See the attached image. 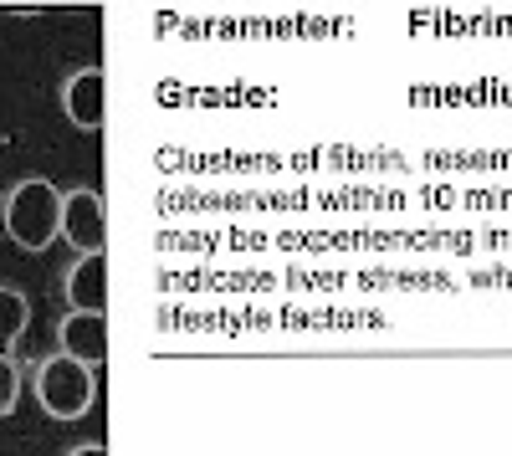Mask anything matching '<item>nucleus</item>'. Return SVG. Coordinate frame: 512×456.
<instances>
[{
  "instance_id": "1",
  "label": "nucleus",
  "mask_w": 512,
  "mask_h": 456,
  "mask_svg": "<svg viewBox=\"0 0 512 456\" xmlns=\"http://www.w3.org/2000/svg\"><path fill=\"white\" fill-rule=\"evenodd\" d=\"M272 252L287 257H338V252H359V257H472L482 252L477 231H369V226H338V231H277L272 236Z\"/></svg>"
},
{
  "instance_id": "2",
  "label": "nucleus",
  "mask_w": 512,
  "mask_h": 456,
  "mask_svg": "<svg viewBox=\"0 0 512 456\" xmlns=\"http://www.w3.org/2000/svg\"><path fill=\"white\" fill-rule=\"evenodd\" d=\"M0 221H6V236L21 246V252H47V246L62 236V190L52 180H41V175H26L21 185L6 190Z\"/></svg>"
},
{
  "instance_id": "3",
  "label": "nucleus",
  "mask_w": 512,
  "mask_h": 456,
  "mask_svg": "<svg viewBox=\"0 0 512 456\" xmlns=\"http://www.w3.org/2000/svg\"><path fill=\"white\" fill-rule=\"evenodd\" d=\"M36 405L47 410L52 421H82L98 400V369L77 364L67 354H52L36 364Z\"/></svg>"
},
{
  "instance_id": "4",
  "label": "nucleus",
  "mask_w": 512,
  "mask_h": 456,
  "mask_svg": "<svg viewBox=\"0 0 512 456\" xmlns=\"http://www.w3.org/2000/svg\"><path fill=\"white\" fill-rule=\"evenodd\" d=\"M410 159L390 149H303L287 154V175H405Z\"/></svg>"
},
{
  "instance_id": "5",
  "label": "nucleus",
  "mask_w": 512,
  "mask_h": 456,
  "mask_svg": "<svg viewBox=\"0 0 512 456\" xmlns=\"http://www.w3.org/2000/svg\"><path fill=\"white\" fill-rule=\"evenodd\" d=\"M62 241L77 257H103L108 252V205L98 190L77 185L62 195Z\"/></svg>"
},
{
  "instance_id": "6",
  "label": "nucleus",
  "mask_w": 512,
  "mask_h": 456,
  "mask_svg": "<svg viewBox=\"0 0 512 456\" xmlns=\"http://www.w3.org/2000/svg\"><path fill=\"white\" fill-rule=\"evenodd\" d=\"M456 277L441 267H359L354 293H451Z\"/></svg>"
},
{
  "instance_id": "7",
  "label": "nucleus",
  "mask_w": 512,
  "mask_h": 456,
  "mask_svg": "<svg viewBox=\"0 0 512 456\" xmlns=\"http://www.w3.org/2000/svg\"><path fill=\"white\" fill-rule=\"evenodd\" d=\"M62 113L72 129L93 134L103 129V113H108V93H103V67H82L62 82Z\"/></svg>"
},
{
  "instance_id": "8",
  "label": "nucleus",
  "mask_w": 512,
  "mask_h": 456,
  "mask_svg": "<svg viewBox=\"0 0 512 456\" xmlns=\"http://www.w3.org/2000/svg\"><path fill=\"white\" fill-rule=\"evenodd\" d=\"M57 344H62L57 354L98 369L108 359V313H67L57 323Z\"/></svg>"
},
{
  "instance_id": "9",
  "label": "nucleus",
  "mask_w": 512,
  "mask_h": 456,
  "mask_svg": "<svg viewBox=\"0 0 512 456\" xmlns=\"http://www.w3.org/2000/svg\"><path fill=\"white\" fill-rule=\"evenodd\" d=\"M415 205L425 211H482V216H512V190H487V185H472V190H451V185H425L415 190Z\"/></svg>"
},
{
  "instance_id": "10",
  "label": "nucleus",
  "mask_w": 512,
  "mask_h": 456,
  "mask_svg": "<svg viewBox=\"0 0 512 456\" xmlns=\"http://www.w3.org/2000/svg\"><path fill=\"white\" fill-rule=\"evenodd\" d=\"M420 170L436 175H512V149H431Z\"/></svg>"
},
{
  "instance_id": "11",
  "label": "nucleus",
  "mask_w": 512,
  "mask_h": 456,
  "mask_svg": "<svg viewBox=\"0 0 512 456\" xmlns=\"http://www.w3.org/2000/svg\"><path fill=\"white\" fill-rule=\"evenodd\" d=\"M62 287L72 313H108V257H77Z\"/></svg>"
},
{
  "instance_id": "12",
  "label": "nucleus",
  "mask_w": 512,
  "mask_h": 456,
  "mask_svg": "<svg viewBox=\"0 0 512 456\" xmlns=\"http://www.w3.org/2000/svg\"><path fill=\"white\" fill-rule=\"evenodd\" d=\"M384 313L374 308H282L277 328H379Z\"/></svg>"
},
{
  "instance_id": "13",
  "label": "nucleus",
  "mask_w": 512,
  "mask_h": 456,
  "mask_svg": "<svg viewBox=\"0 0 512 456\" xmlns=\"http://www.w3.org/2000/svg\"><path fill=\"white\" fill-rule=\"evenodd\" d=\"M31 328V298L21 293V287H0V354H16V344L26 339Z\"/></svg>"
},
{
  "instance_id": "14",
  "label": "nucleus",
  "mask_w": 512,
  "mask_h": 456,
  "mask_svg": "<svg viewBox=\"0 0 512 456\" xmlns=\"http://www.w3.org/2000/svg\"><path fill=\"white\" fill-rule=\"evenodd\" d=\"M354 287V272H313V267H287L282 272V293H323V298H338Z\"/></svg>"
},
{
  "instance_id": "15",
  "label": "nucleus",
  "mask_w": 512,
  "mask_h": 456,
  "mask_svg": "<svg viewBox=\"0 0 512 456\" xmlns=\"http://www.w3.org/2000/svg\"><path fill=\"white\" fill-rule=\"evenodd\" d=\"M16 405H21V369H16V359L0 354V421H11Z\"/></svg>"
},
{
  "instance_id": "16",
  "label": "nucleus",
  "mask_w": 512,
  "mask_h": 456,
  "mask_svg": "<svg viewBox=\"0 0 512 456\" xmlns=\"http://www.w3.org/2000/svg\"><path fill=\"white\" fill-rule=\"evenodd\" d=\"M466 282L472 287H512V262H477Z\"/></svg>"
},
{
  "instance_id": "17",
  "label": "nucleus",
  "mask_w": 512,
  "mask_h": 456,
  "mask_svg": "<svg viewBox=\"0 0 512 456\" xmlns=\"http://www.w3.org/2000/svg\"><path fill=\"white\" fill-rule=\"evenodd\" d=\"M477 246H482V252H512V221L507 226H482Z\"/></svg>"
},
{
  "instance_id": "18",
  "label": "nucleus",
  "mask_w": 512,
  "mask_h": 456,
  "mask_svg": "<svg viewBox=\"0 0 512 456\" xmlns=\"http://www.w3.org/2000/svg\"><path fill=\"white\" fill-rule=\"evenodd\" d=\"M67 456H108V446H103V441H82V446H72Z\"/></svg>"
}]
</instances>
